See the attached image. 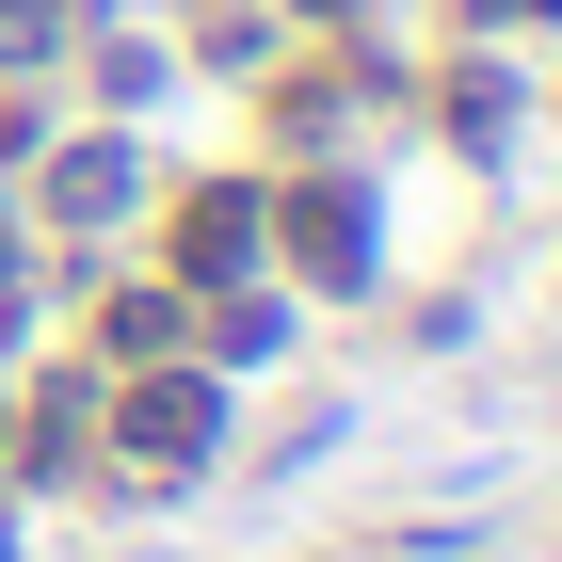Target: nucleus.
<instances>
[{
  "mask_svg": "<svg viewBox=\"0 0 562 562\" xmlns=\"http://www.w3.org/2000/svg\"><path fill=\"white\" fill-rule=\"evenodd\" d=\"M113 450H130V467H210V450H225V386H210V370H145V386L130 402H113Z\"/></svg>",
  "mask_w": 562,
  "mask_h": 562,
  "instance_id": "1",
  "label": "nucleus"
},
{
  "mask_svg": "<svg viewBox=\"0 0 562 562\" xmlns=\"http://www.w3.org/2000/svg\"><path fill=\"white\" fill-rule=\"evenodd\" d=\"M258 193H193V210H177V273H193V290H241V273H258Z\"/></svg>",
  "mask_w": 562,
  "mask_h": 562,
  "instance_id": "2",
  "label": "nucleus"
},
{
  "mask_svg": "<svg viewBox=\"0 0 562 562\" xmlns=\"http://www.w3.org/2000/svg\"><path fill=\"white\" fill-rule=\"evenodd\" d=\"M130 193H145V161H130V145H113V130L48 161V225H113V210H130Z\"/></svg>",
  "mask_w": 562,
  "mask_h": 562,
  "instance_id": "3",
  "label": "nucleus"
},
{
  "mask_svg": "<svg viewBox=\"0 0 562 562\" xmlns=\"http://www.w3.org/2000/svg\"><path fill=\"white\" fill-rule=\"evenodd\" d=\"M290 241L322 290H370V193H290Z\"/></svg>",
  "mask_w": 562,
  "mask_h": 562,
  "instance_id": "4",
  "label": "nucleus"
},
{
  "mask_svg": "<svg viewBox=\"0 0 562 562\" xmlns=\"http://www.w3.org/2000/svg\"><path fill=\"white\" fill-rule=\"evenodd\" d=\"M81 434H97V402H81V386H48L33 434H16V482H65V467H81Z\"/></svg>",
  "mask_w": 562,
  "mask_h": 562,
  "instance_id": "5",
  "label": "nucleus"
},
{
  "mask_svg": "<svg viewBox=\"0 0 562 562\" xmlns=\"http://www.w3.org/2000/svg\"><path fill=\"white\" fill-rule=\"evenodd\" d=\"M290 16H353V0H290Z\"/></svg>",
  "mask_w": 562,
  "mask_h": 562,
  "instance_id": "6",
  "label": "nucleus"
},
{
  "mask_svg": "<svg viewBox=\"0 0 562 562\" xmlns=\"http://www.w3.org/2000/svg\"><path fill=\"white\" fill-rule=\"evenodd\" d=\"M0 145H33V130H16V113H0Z\"/></svg>",
  "mask_w": 562,
  "mask_h": 562,
  "instance_id": "7",
  "label": "nucleus"
},
{
  "mask_svg": "<svg viewBox=\"0 0 562 562\" xmlns=\"http://www.w3.org/2000/svg\"><path fill=\"white\" fill-rule=\"evenodd\" d=\"M530 16H562V0H530Z\"/></svg>",
  "mask_w": 562,
  "mask_h": 562,
  "instance_id": "8",
  "label": "nucleus"
}]
</instances>
